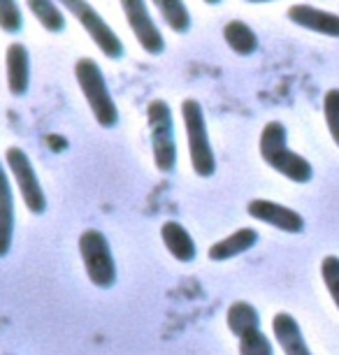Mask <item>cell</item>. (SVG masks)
Here are the masks:
<instances>
[{
  "label": "cell",
  "mask_w": 339,
  "mask_h": 355,
  "mask_svg": "<svg viewBox=\"0 0 339 355\" xmlns=\"http://www.w3.org/2000/svg\"><path fill=\"white\" fill-rule=\"evenodd\" d=\"M258 149H261V158L265 160V165H270L288 182L309 184L314 179V167H311L309 160L288 146V132H286V125L281 121L265 123Z\"/></svg>",
  "instance_id": "1"
},
{
  "label": "cell",
  "mask_w": 339,
  "mask_h": 355,
  "mask_svg": "<svg viewBox=\"0 0 339 355\" xmlns=\"http://www.w3.org/2000/svg\"><path fill=\"white\" fill-rule=\"evenodd\" d=\"M182 119H184V128H186V139H189L193 172L202 179L214 177L216 158H214V149H211V142H209L202 105L193 98H186L182 103Z\"/></svg>",
  "instance_id": "2"
},
{
  "label": "cell",
  "mask_w": 339,
  "mask_h": 355,
  "mask_svg": "<svg viewBox=\"0 0 339 355\" xmlns=\"http://www.w3.org/2000/svg\"><path fill=\"white\" fill-rule=\"evenodd\" d=\"M75 77L77 84L82 89L86 103H89L96 121L103 125V128H114L119 123V110L112 100V93L107 89V82H105V75L93 58H79L75 65Z\"/></svg>",
  "instance_id": "3"
},
{
  "label": "cell",
  "mask_w": 339,
  "mask_h": 355,
  "mask_svg": "<svg viewBox=\"0 0 339 355\" xmlns=\"http://www.w3.org/2000/svg\"><path fill=\"white\" fill-rule=\"evenodd\" d=\"M225 323L239 341V355H275L270 339L261 330V316L254 304L244 302V300L232 302Z\"/></svg>",
  "instance_id": "4"
},
{
  "label": "cell",
  "mask_w": 339,
  "mask_h": 355,
  "mask_svg": "<svg viewBox=\"0 0 339 355\" xmlns=\"http://www.w3.org/2000/svg\"><path fill=\"white\" fill-rule=\"evenodd\" d=\"M147 121L151 132V151L154 163L161 172H172L177 165V142L175 125H172V110L165 100H151L147 107Z\"/></svg>",
  "instance_id": "5"
},
{
  "label": "cell",
  "mask_w": 339,
  "mask_h": 355,
  "mask_svg": "<svg viewBox=\"0 0 339 355\" xmlns=\"http://www.w3.org/2000/svg\"><path fill=\"white\" fill-rule=\"evenodd\" d=\"M79 253H82L86 274H89V281L93 286L103 288V291L114 286L116 265H114V258H112L107 237H105L101 230L89 227V230H84L79 234Z\"/></svg>",
  "instance_id": "6"
},
{
  "label": "cell",
  "mask_w": 339,
  "mask_h": 355,
  "mask_svg": "<svg viewBox=\"0 0 339 355\" xmlns=\"http://www.w3.org/2000/svg\"><path fill=\"white\" fill-rule=\"evenodd\" d=\"M72 17L82 24V28L89 33L93 42L98 44L107 58H121L123 56V42L116 37V33L110 28V24L98 15L96 8L89 0H58Z\"/></svg>",
  "instance_id": "7"
},
{
  "label": "cell",
  "mask_w": 339,
  "mask_h": 355,
  "mask_svg": "<svg viewBox=\"0 0 339 355\" xmlns=\"http://www.w3.org/2000/svg\"><path fill=\"white\" fill-rule=\"evenodd\" d=\"M8 165L12 170V177L19 186V193L24 198V205L26 209L31 214H44L46 209V198H44V191L42 186L37 182V174L33 170V163L28 158V153L19 146H10L8 149Z\"/></svg>",
  "instance_id": "8"
},
{
  "label": "cell",
  "mask_w": 339,
  "mask_h": 355,
  "mask_svg": "<svg viewBox=\"0 0 339 355\" xmlns=\"http://www.w3.org/2000/svg\"><path fill=\"white\" fill-rule=\"evenodd\" d=\"M121 3V10L125 15V21H128L132 35L139 42L144 51L151 53V56H158V53L165 51V40L158 31L156 21L151 19L147 3L144 0H119Z\"/></svg>",
  "instance_id": "9"
},
{
  "label": "cell",
  "mask_w": 339,
  "mask_h": 355,
  "mask_svg": "<svg viewBox=\"0 0 339 355\" xmlns=\"http://www.w3.org/2000/svg\"><path fill=\"white\" fill-rule=\"evenodd\" d=\"M247 211L251 218L261 220L265 225H272L281 232H288V234H297L304 230V218L297 214L295 209L286 205H279V202H272V200H265V198H256L251 200L247 205Z\"/></svg>",
  "instance_id": "10"
},
{
  "label": "cell",
  "mask_w": 339,
  "mask_h": 355,
  "mask_svg": "<svg viewBox=\"0 0 339 355\" xmlns=\"http://www.w3.org/2000/svg\"><path fill=\"white\" fill-rule=\"evenodd\" d=\"M288 21L300 26L304 31L318 33V35L325 37H339V15H332L328 10L314 8V5L307 3H297L288 8Z\"/></svg>",
  "instance_id": "11"
},
{
  "label": "cell",
  "mask_w": 339,
  "mask_h": 355,
  "mask_svg": "<svg viewBox=\"0 0 339 355\" xmlns=\"http://www.w3.org/2000/svg\"><path fill=\"white\" fill-rule=\"evenodd\" d=\"M272 332H275V339L281 346L284 355H311L302 327L290 313H277L272 318Z\"/></svg>",
  "instance_id": "12"
},
{
  "label": "cell",
  "mask_w": 339,
  "mask_h": 355,
  "mask_svg": "<svg viewBox=\"0 0 339 355\" xmlns=\"http://www.w3.org/2000/svg\"><path fill=\"white\" fill-rule=\"evenodd\" d=\"M258 242V230L254 227H239L228 237L218 239L214 246H209V260L214 263H223V260H230V258H237L242 253L251 251Z\"/></svg>",
  "instance_id": "13"
},
{
  "label": "cell",
  "mask_w": 339,
  "mask_h": 355,
  "mask_svg": "<svg viewBox=\"0 0 339 355\" xmlns=\"http://www.w3.org/2000/svg\"><path fill=\"white\" fill-rule=\"evenodd\" d=\"M5 65H8V86L12 96H24L28 91L31 82V61L28 49L21 42H15L8 46V56H5Z\"/></svg>",
  "instance_id": "14"
},
{
  "label": "cell",
  "mask_w": 339,
  "mask_h": 355,
  "mask_svg": "<svg viewBox=\"0 0 339 355\" xmlns=\"http://www.w3.org/2000/svg\"><path fill=\"white\" fill-rule=\"evenodd\" d=\"M161 237H163L165 249H168L172 253V258L179 260V263H193V260H195L198 256L195 242H193V237L182 223H177V220H165L161 227Z\"/></svg>",
  "instance_id": "15"
},
{
  "label": "cell",
  "mask_w": 339,
  "mask_h": 355,
  "mask_svg": "<svg viewBox=\"0 0 339 355\" xmlns=\"http://www.w3.org/2000/svg\"><path fill=\"white\" fill-rule=\"evenodd\" d=\"M15 237V198H12L10 179L0 165V258L10 253Z\"/></svg>",
  "instance_id": "16"
},
{
  "label": "cell",
  "mask_w": 339,
  "mask_h": 355,
  "mask_svg": "<svg viewBox=\"0 0 339 355\" xmlns=\"http://www.w3.org/2000/svg\"><path fill=\"white\" fill-rule=\"evenodd\" d=\"M223 40L237 56H251V53L258 51V44H261L256 31L249 24L239 21V19H232L223 26Z\"/></svg>",
  "instance_id": "17"
},
{
  "label": "cell",
  "mask_w": 339,
  "mask_h": 355,
  "mask_svg": "<svg viewBox=\"0 0 339 355\" xmlns=\"http://www.w3.org/2000/svg\"><path fill=\"white\" fill-rule=\"evenodd\" d=\"M26 5L33 12V17L42 24V28L49 33H61L65 28V17L54 0H26Z\"/></svg>",
  "instance_id": "18"
},
{
  "label": "cell",
  "mask_w": 339,
  "mask_h": 355,
  "mask_svg": "<svg viewBox=\"0 0 339 355\" xmlns=\"http://www.w3.org/2000/svg\"><path fill=\"white\" fill-rule=\"evenodd\" d=\"M156 10L161 12L163 21L175 33H186L191 28V15L184 0H151Z\"/></svg>",
  "instance_id": "19"
},
{
  "label": "cell",
  "mask_w": 339,
  "mask_h": 355,
  "mask_svg": "<svg viewBox=\"0 0 339 355\" xmlns=\"http://www.w3.org/2000/svg\"><path fill=\"white\" fill-rule=\"evenodd\" d=\"M323 116L332 142L339 146V89H330L323 98Z\"/></svg>",
  "instance_id": "20"
},
{
  "label": "cell",
  "mask_w": 339,
  "mask_h": 355,
  "mask_svg": "<svg viewBox=\"0 0 339 355\" xmlns=\"http://www.w3.org/2000/svg\"><path fill=\"white\" fill-rule=\"evenodd\" d=\"M321 279L325 291L330 293L332 302L339 309V256H325L321 263Z\"/></svg>",
  "instance_id": "21"
},
{
  "label": "cell",
  "mask_w": 339,
  "mask_h": 355,
  "mask_svg": "<svg viewBox=\"0 0 339 355\" xmlns=\"http://www.w3.org/2000/svg\"><path fill=\"white\" fill-rule=\"evenodd\" d=\"M21 12H19L17 0H0V28L5 33L21 31Z\"/></svg>",
  "instance_id": "22"
},
{
  "label": "cell",
  "mask_w": 339,
  "mask_h": 355,
  "mask_svg": "<svg viewBox=\"0 0 339 355\" xmlns=\"http://www.w3.org/2000/svg\"><path fill=\"white\" fill-rule=\"evenodd\" d=\"M247 3H275V0H247Z\"/></svg>",
  "instance_id": "23"
},
{
  "label": "cell",
  "mask_w": 339,
  "mask_h": 355,
  "mask_svg": "<svg viewBox=\"0 0 339 355\" xmlns=\"http://www.w3.org/2000/svg\"><path fill=\"white\" fill-rule=\"evenodd\" d=\"M205 3H207V5H218L221 0H205Z\"/></svg>",
  "instance_id": "24"
}]
</instances>
